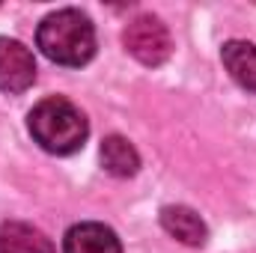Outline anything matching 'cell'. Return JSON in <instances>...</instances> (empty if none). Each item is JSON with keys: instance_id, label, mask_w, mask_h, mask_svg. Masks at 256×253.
<instances>
[{"instance_id": "cell-4", "label": "cell", "mask_w": 256, "mask_h": 253, "mask_svg": "<svg viewBox=\"0 0 256 253\" xmlns=\"http://www.w3.org/2000/svg\"><path fill=\"white\" fill-rule=\"evenodd\" d=\"M36 80V63H33V54L15 42V39H6L0 36V92H24L30 90Z\"/></svg>"}, {"instance_id": "cell-5", "label": "cell", "mask_w": 256, "mask_h": 253, "mask_svg": "<svg viewBox=\"0 0 256 253\" xmlns=\"http://www.w3.org/2000/svg\"><path fill=\"white\" fill-rule=\"evenodd\" d=\"M63 253H122V244L104 224H78L66 232Z\"/></svg>"}, {"instance_id": "cell-7", "label": "cell", "mask_w": 256, "mask_h": 253, "mask_svg": "<svg viewBox=\"0 0 256 253\" xmlns=\"http://www.w3.org/2000/svg\"><path fill=\"white\" fill-rule=\"evenodd\" d=\"M0 253H57L51 238L21 220L0 224Z\"/></svg>"}, {"instance_id": "cell-2", "label": "cell", "mask_w": 256, "mask_h": 253, "mask_svg": "<svg viewBox=\"0 0 256 253\" xmlns=\"http://www.w3.org/2000/svg\"><path fill=\"white\" fill-rule=\"evenodd\" d=\"M27 128L33 134V140L51 152V155H72L86 143V116L80 114V108H74L68 98H45L39 102L30 116H27Z\"/></svg>"}, {"instance_id": "cell-6", "label": "cell", "mask_w": 256, "mask_h": 253, "mask_svg": "<svg viewBox=\"0 0 256 253\" xmlns=\"http://www.w3.org/2000/svg\"><path fill=\"white\" fill-rule=\"evenodd\" d=\"M161 226H164L176 242H182V244H188V248L206 244V236H208L202 218H200L194 208H188V206H164V208H161Z\"/></svg>"}, {"instance_id": "cell-3", "label": "cell", "mask_w": 256, "mask_h": 253, "mask_svg": "<svg viewBox=\"0 0 256 253\" xmlns=\"http://www.w3.org/2000/svg\"><path fill=\"white\" fill-rule=\"evenodd\" d=\"M122 42H126L128 54L134 60H140L143 66H161L170 57V51H173L170 30L155 15L134 18L126 27V33H122Z\"/></svg>"}, {"instance_id": "cell-1", "label": "cell", "mask_w": 256, "mask_h": 253, "mask_svg": "<svg viewBox=\"0 0 256 253\" xmlns=\"http://www.w3.org/2000/svg\"><path fill=\"white\" fill-rule=\"evenodd\" d=\"M36 45L51 63L60 66H84L96 54V30L92 21L78 12V9H60L51 12L39 30H36Z\"/></svg>"}, {"instance_id": "cell-8", "label": "cell", "mask_w": 256, "mask_h": 253, "mask_svg": "<svg viewBox=\"0 0 256 253\" xmlns=\"http://www.w3.org/2000/svg\"><path fill=\"white\" fill-rule=\"evenodd\" d=\"M220 60L226 66V72L232 74V80L242 90H248V92L256 96V45L242 42V39H232V42L224 45Z\"/></svg>"}, {"instance_id": "cell-9", "label": "cell", "mask_w": 256, "mask_h": 253, "mask_svg": "<svg viewBox=\"0 0 256 253\" xmlns=\"http://www.w3.org/2000/svg\"><path fill=\"white\" fill-rule=\"evenodd\" d=\"M102 167H104L110 176H116V179H128V176L137 173L140 155H137V149L128 143L126 137L110 134V137H104V143H102Z\"/></svg>"}]
</instances>
